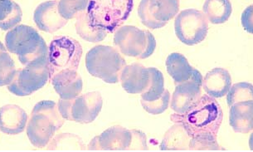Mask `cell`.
<instances>
[{"instance_id":"cell-1","label":"cell","mask_w":253,"mask_h":152,"mask_svg":"<svg viewBox=\"0 0 253 152\" xmlns=\"http://www.w3.org/2000/svg\"><path fill=\"white\" fill-rule=\"evenodd\" d=\"M170 119L175 123L182 124L190 138L201 134L217 137L223 113L215 98L203 95L186 112L173 114Z\"/></svg>"},{"instance_id":"cell-2","label":"cell","mask_w":253,"mask_h":152,"mask_svg":"<svg viewBox=\"0 0 253 152\" xmlns=\"http://www.w3.org/2000/svg\"><path fill=\"white\" fill-rule=\"evenodd\" d=\"M5 44L8 52L18 55L25 67L49 65L46 42L32 27L21 24L11 29L6 34Z\"/></svg>"},{"instance_id":"cell-3","label":"cell","mask_w":253,"mask_h":152,"mask_svg":"<svg viewBox=\"0 0 253 152\" xmlns=\"http://www.w3.org/2000/svg\"><path fill=\"white\" fill-rule=\"evenodd\" d=\"M64 120L54 101L38 102L32 111L27 127V136L32 145L37 148L47 147L55 133L63 126Z\"/></svg>"},{"instance_id":"cell-4","label":"cell","mask_w":253,"mask_h":152,"mask_svg":"<svg viewBox=\"0 0 253 152\" xmlns=\"http://www.w3.org/2000/svg\"><path fill=\"white\" fill-rule=\"evenodd\" d=\"M134 7L132 0H91L87 13L90 25L106 33H116L129 18Z\"/></svg>"},{"instance_id":"cell-5","label":"cell","mask_w":253,"mask_h":152,"mask_svg":"<svg viewBox=\"0 0 253 152\" xmlns=\"http://www.w3.org/2000/svg\"><path fill=\"white\" fill-rule=\"evenodd\" d=\"M126 66V60L112 47H94L85 56V67L88 72L110 84L119 82L121 73Z\"/></svg>"},{"instance_id":"cell-6","label":"cell","mask_w":253,"mask_h":152,"mask_svg":"<svg viewBox=\"0 0 253 152\" xmlns=\"http://www.w3.org/2000/svg\"><path fill=\"white\" fill-rule=\"evenodd\" d=\"M114 44L126 56L140 59L150 57L156 48V40L150 31L131 25L121 27L116 31Z\"/></svg>"},{"instance_id":"cell-7","label":"cell","mask_w":253,"mask_h":152,"mask_svg":"<svg viewBox=\"0 0 253 152\" xmlns=\"http://www.w3.org/2000/svg\"><path fill=\"white\" fill-rule=\"evenodd\" d=\"M79 42L67 36H55L48 48L50 79L65 70L77 71L83 56Z\"/></svg>"},{"instance_id":"cell-8","label":"cell","mask_w":253,"mask_h":152,"mask_svg":"<svg viewBox=\"0 0 253 152\" xmlns=\"http://www.w3.org/2000/svg\"><path fill=\"white\" fill-rule=\"evenodd\" d=\"M103 100L99 92H91L78 96L73 100L61 99L57 109L62 118L78 123H91L101 112Z\"/></svg>"},{"instance_id":"cell-9","label":"cell","mask_w":253,"mask_h":152,"mask_svg":"<svg viewBox=\"0 0 253 152\" xmlns=\"http://www.w3.org/2000/svg\"><path fill=\"white\" fill-rule=\"evenodd\" d=\"M176 36L183 44L194 46L204 41L209 31V23L204 13L194 8L184 9L174 21Z\"/></svg>"},{"instance_id":"cell-10","label":"cell","mask_w":253,"mask_h":152,"mask_svg":"<svg viewBox=\"0 0 253 152\" xmlns=\"http://www.w3.org/2000/svg\"><path fill=\"white\" fill-rule=\"evenodd\" d=\"M178 9V0H143L138 7V15L145 26L157 29L166 26Z\"/></svg>"},{"instance_id":"cell-11","label":"cell","mask_w":253,"mask_h":152,"mask_svg":"<svg viewBox=\"0 0 253 152\" xmlns=\"http://www.w3.org/2000/svg\"><path fill=\"white\" fill-rule=\"evenodd\" d=\"M50 79L48 65L27 66L18 70L13 83L8 86V90L18 97L31 95L46 85Z\"/></svg>"},{"instance_id":"cell-12","label":"cell","mask_w":253,"mask_h":152,"mask_svg":"<svg viewBox=\"0 0 253 152\" xmlns=\"http://www.w3.org/2000/svg\"><path fill=\"white\" fill-rule=\"evenodd\" d=\"M202 83L201 73L194 68L189 80L176 85L171 99V109L177 114L186 112L201 98Z\"/></svg>"},{"instance_id":"cell-13","label":"cell","mask_w":253,"mask_h":152,"mask_svg":"<svg viewBox=\"0 0 253 152\" xmlns=\"http://www.w3.org/2000/svg\"><path fill=\"white\" fill-rule=\"evenodd\" d=\"M34 20L41 31L53 34L67 24L58 12V1H46L39 4L34 11Z\"/></svg>"},{"instance_id":"cell-14","label":"cell","mask_w":253,"mask_h":152,"mask_svg":"<svg viewBox=\"0 0 253 152\" xmlns=\"http://www.w3.org/2000/svg\"><path fill=\"white\" fill-rule=\"evenodd\" d=\"M120 81L126 93L130 94L143 93L147 89L150 83L149 68L138 62L126 65L122 70Z\"/></svg>"},{"instance_id":"cell-15","label":"cell","mask_w":253,"mask_h":152,"mask_svg":"<svg viewBox=\"0 0 253 152\" xmlns=\"http://www.w3.org/2000/svg\"><path fill=\"white\" fill-rule=\"evenodd\" d=\"M51 83L61 99L73 100L81 95L83 78L77 71L65 70L51 78Z\"/></svg>"},{"instance_id":"cell-16","label":"cell","mask_w":253,"mask_h":152,"mask_svg":"<svg viewBox=\"0 0 253 152\" xmlns=\"http://www.w3.org/2000/svg\"><path fill=\"white\" fill-rule=\"evenodd\" d=\"M202 86L207 95L212 98H222L232 87L231 75L227 70L217 67L205 75Z\"/></svg>"},{"instance_id":"cell-17","label":"cell","mask_w":253,"mask_h":152,"mask_svg":"<svg viewBox=\"0 0 253 152\" xmlns=\"http://www.w3.org/2000/svg\"><path fill=\"white\" fill-rule=\"evenodd\" d=\"M1 132L8 135H17L26 127L28 115L24 109L13 104L1 107Z\"/></svg>"},{"instance_id":"cell-18","label":"cell","mask_w":253,"mask_h":152,"mask_svg":"<svg viewBox=\"0 0 253 152\" xmlns=\"http://www.w3.org/2000/svg\"><path fill=\"white\" fill-rule=\"evenodd\" d=\"M131 139V131L122 126H112L98 136L99 151H127Z\"/></svg>"},{"instance_id":"cell-19","label":"cell","mask_w":253,"mask_h":152,"mask_svg":"<svg viewBox=\"0 0 253 152\" xmlns=\"http://www.w3.org/2000/svg\"><path fill=\"white\" fill-rule=\"evenodd\" d=\"M229 123L238 133H248L253 128V101H243L230 106Z\"/></svg>"},{"instance_id":"cell-20","label":"cell","mask_w":253,"mask_h":152,"mask_svg":"<svg viewBox=\"0 0 253 152\" xmlns=\"http://www.w3.org/2000/svg\"><path fill=\"white\" fill-rule=\"evenodd\" d=\"M166 66L167 72L170 75L171 78H173L176 85L189 80L194 69L189 64L186 57L178 52L171 53L167 57Z\"/></svg>"},{"instance_id":"cell-21","label":"cell","mask_w":253,"mask_h":152,"mask_svg":"<svg viewBox=\"0 0 253 152\" xmlns=\"http://www.w3.org/2000/svg\"><path fill=\"white\" fill-rule=\"evenodd\" d=\"M190 137L183 125L176 123L166 132L160 146L161 151H186L189 150Z\"/></svg>"},{"instance_id":"cell-22","label":"cell","mask_w":253,"mask_h":152,"mask_svg":"<svg viewBox=\"0 0 253 152\" xmlns=\"http://www.w3.org/2000/svg\"><path fill=\"white\" fill-rule=\"evenodd\" d=\"M207 19L213 24H222L227 22L233 12L231 2L228 0H208L203 7Z\"/></svg>"},{"instance_id":"cell-23","label":"cell","mask_w":253,"mask_h":152,"mask_svg":"<svg viewBox=\"0 0 253 152\" xmlns=\"http://www.w3.org/2000/svg\"><path fill=\"white\" fill-rule=\"evenodd\" d=\"M23 12L18 3L10 0H4L0 3V27L3 31L15 28L20 23Z\"/></svg>"},{"instance_id":"cell-24","label":"cell","mask_w":253,"mask_h":152,"mask_svg":"<svg viewBox=\"0 0 253 152\" xmlns=\"http://www.w3.org/2000/svg\"><path fill=\"white\" fill-rule=\"evenodd\" d=\"M76 18V30L82 39L92 43H98L105 39L107 33L90 25L86 10L78 13Z\"/></svg>"},{"instance_id":"cell-25","label":"cell","mask_w":253,"mask_h":152,"mask_svg":"<svg viewBox=\"0 0 253 152\" xmlns=\"http://www.w3.org/2000/svg\"><path fill=\"white\" fill-rule=\"evenodd\" d=\"M48 151H85L86 147L83 140L77 135L62 133L52 138L47 146Z\"/></svg>"},{"instance_id":"cell-26","label":"cell","mask_w":253,"mask_h":152,"mask_svg":"<svg viewBox=\"0 0 253 152\" xmlns=\"http://www.w3.org/2000/svg\"><path fill=\"white\" fill-rule=\"evenodd\" d=\"M150 83L147 89L141 93V100L146 101L157 100L165 92L164 75L155 67H149Z\"/></svg>"},{"instance_id":"cell-27","label":"cell","mask_w":253,"mask_h":152,"mask_svg":"<svg viewBox=\"0 0 253 152\" xmlns=\"http://www.w3.org/2000/svg\"><path fill=\"white\" fill-rule=\"evenodd\" d=\"M0 66H1V77L0 85L8 86L13 83L18 70H16L13 60L7 52V49L3 44H0Z\"/></svg>"},{"instance_id":"cell-28","label":"cell","mask_w":253,"mask_h":152,"mask_svg":"<svg viewBox=\"0 0 253 152\" xmlns=\"http://www.w3.org/2000/svg\"><path fill=\"white\" fill-rule=\"evenodd\" d=\"M253 85L249 83H236L230 88L227 93V103L228 106L233 104L253 101Z\"/></svg>"},{"instance_id":"cell-29","label":"cell","mask_w":253,"mask_h":152,"mask_svg":"<svg viewBox=\"0 0 253 152\" xmlns=\"http://www.w3.org/2000/svg\"><path fill=\"white\" fill-rule=\"evenodd\" d=\"M87 0H61L58 1V12L66 20L77 17L78 13L86 10Z\"/></svg>"},{"instance_id":"cell-30","label":"cell","mask_w":253,"mask_h":152,"mask_svg":"<svg viewBox=\"0 0 253 152\" xmlns=\"http://www.w3.org/2000/svg\"><path fill=\"white\" fill-rule=\"evenodd\" d=\"M217 137L210 134H201L190 138L189 150L191 151H220Z\"/></svg>"},{"instance_id":"cell-31","label":"cell","mask_w":253,"mask_h":152,"mask_svg":"<svg viewBox=\"0 0 253 152\" xmlns=\"http://www.w3.org/2000/svg\"><path fill=\"white\" fill-rule=\"evenodd\" d=\"M170 101V93L168 90H165L162 96L159 99L151 101L140 100L141 105L145 111L152 115L163 113L169 107Z\"/></svg>"},{"instance_id":"cell-32","label":"cell","mask_w":253,"mask_h":152,"mask_svg":"<svg viewBox=\"0 0 253 152\" xmlns=\"http://www.w3.org/2000/svg\"><path fill=\"white\" fill-rule=\"evenodd\" d=\"M131 131L132 139L127 151H148L147 140L145 133L138 130Z\"/></svg>"},{"instance_id":"cell-33","label":"cell","mask_w":253,"mask_h":152,"mask_svg":"<svg viewBox=\"0 0 253 152\" xmlns=\"http://www.w3.org/2000/svg\"><path fill=\"white\" fill-rule=\"evenodd\" d=\"M253 5L246 8L242 14V24L246 31L253 34Z\"/></svg>"}]
</instances>
